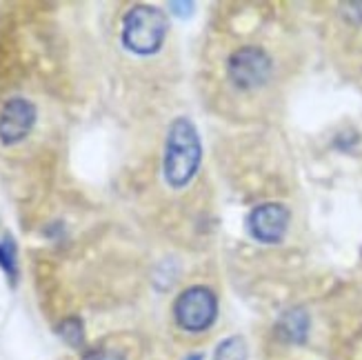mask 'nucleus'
Masks as SVG:
<instances>
[{
    "instance_id": "f257e3e1",
    "label": "nucleus",
    "mask_w": 362,
    "mask_h": 360,
    "mask_svg": "<svg viewBox=\"0 0 362 360\" xmlns=\"http://www.w3.org/2000/svg\"><path fill=\"white\" fill-rule=\"evenodd\" d=\"M200 158H202V147L194 122L185 116L176 118L169 127L167 145H165L163 169H165L167 185L174 187V190L187 187L196 176Z\"/></svg>"
},
{
    "instance_id": "f03ea898",
    "label": "nucleus",
    "mask_w": 362,
    "mask_h": 360,
    "mask_svg": "<svg viewBox=\"0 0 362 360\" xmlns=\"http://www.w3.org/2000/svg\"><path fill=\"white\" fill-rule=\"evenodd\" d=\"M167 16L149 5L132 7L122 18V45L136 56H151L163 47L167 38Z\"/></svg>"
},
{
    "instance_id": "7ed1b4c3",
    "label": "nucleus",
    "mask_w": 362,
    "mask_h": 360,
    "mask_svg": "<svg viewBox=\"0 0 362 360\" xmlns=\"http://www.w3.org/2000/svg\"><path fill=\"white\" fill-rule=\"evenodd\" d=\"M218 314V301L211 289L196 285L185 289L174 303V318L180 330L200 334L207 332Z\"/></svg>"
},
{
    "instance_id": "20e7f679",
    "label": "nucleus",
    "mask_w": 362,
    "mask_h": 360,
    "mask_svg": "<svg viewBox=\"0 0 362 360\" xmlns=\"http://www.w3.org/2000/svg\"><path fill=\"white\" fill-rule=\"evenodd\" d=\"M272 71H274V65H272L269 54L256 45L240 47V50H235L227 60L229 81L243 91L262 87L272 78Z\"/></svg>"
},
{
    "instance_id": "39448f33",
    "label": "nucleus",
    "mask_w": 362,
    "mask_h": 360,
    "mask_svg": "<svg viewBox=\"0 0 362 360\" xmlns=\"http://www.w3.org/2000/svg\"><path fill=\"white\" fill-rule=\"evenodd\" d=\"M36 124V107L31 100L16 96L0 109V140L3 145H18Z\"/></svg>"
},
{
    "instance_id": "423d86ee",
    "label": "nucleus",
    "mask_w": 362,
    "mask_h": 360,
    "mask_svg": "<svg viewBox=\"0 0 362 360\" xmlns=\"http://www.w3.org/2000/svg\"><path fill=\"white\" fill-rule=\"evenodd\" d=\"M249 233L258 243L264 245H276L285 238L287 227H289V209L280 202H264V205L256 207L247 218Z\"/></svg>"
},
{
    "instance_id": "0eeeda50",
    "label": "nucleus",
    "mask_w": 362,
    "mask_h": 360,
    "mask_svg": "<svg viewBox=\"0 0 362 360\" xmlns=\"http://www.w3.org/2000/svg\"><path fill=\"white\" fill-rule=\"evenodd\" d=\"M307 325H309V320L303 311H291V314L282 318V336L287 340L300 342L307 336Z\"/></svg>"
},
{
    "instance_id": "6e6552de",
    "label": "nucleus",
    "mask_w": 362,
    "mask_h": 360,
    "mask_svg": "<svg viewBox=\"0 0 362 360\" xmlns=\"http://www.w3.org/2000/svg\"><path fill=\"white\" fill-rule=\"evenodd\" d=\"M214 360H247V345L240 336H231L223 340L216 349Z\"/></svg>"
},
{
    "instance_id": "1a4fd4ad",
    "label": "nucleus",
    "mask_w": 362,
    "mask_h": 360,
    "mask_svg": "<svg viewBox=\"0 0 362 360\" xmlns=\"http://www.w3.org/2000/svg\"><path fill=\"white\" fill-rule=\"evenodd\" d=\"M60 336L65 338L69 345L78 347L83 342V325L78 318H67L65 323L60 325Z\"/></svg>"
},
{
    "instance_id": "9d476101",
    "label": "nucleus",
    "mask_w": 362,
    "mask_h": 360,
    "mask_svg": "<svg viewBox=\"0 0 362 360\" xmlns=\"http://www.w3.org/2000/svg\"><path fill=\"white\" fill-rule=\"evenodd\" d=\"M0 267L9 276H16V260H13V247L0 243Z\"/></svg>"
},
{
    "instance_id": "9b49d317",
    "label": "nucleus",
    "mask_w": 362,
    "mask_h": 360,
    "mask_svg": "<svg viewBox=\"0 0 362 360\" xmlns=\"http://www.w3.org/2000/svg\"><path fill=\"white\" fill-rule=\"evenodd\" d=\"M85 360H124L122 356L114 354V352H107V349H96V352H89L85 356Z\"/></svg>"
},
{
    "instance_id": "f8f14e48",
    "label": "nucleus",
    "mask_w": 362,
    "mask_h": 360,
    "mask_svg": "<svg viewBox=\"0 0 362 360\" xmlns=\"http://www.w3.org/2000/svg\"><path fill=\"white\" fill-rule=\"evenodd\" d=\"M187 360H202V356H189Z\"/></svg>"
}]
</instances>
